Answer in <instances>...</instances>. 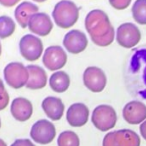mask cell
Listing matches in <instances>:
<instances>
[{"mask_svg": "<svg viewBox=\"0 0 146 146\" xmlns=\"http://www.w3.org/2000/svg\"><path fill=\"white\" fill-rule=\"evenodd\" d=\"M85 28L93 43L98 46H108L115 38V31L109 17L100 9L88 12L85 17Z\"/></svg>", "mask_w": 146, "mask_h": 146, "instance_id": "6da1fadb", "label": "cell"}, {"mask_svg": "<svg viewBox=\"0 0 146 146\" xmlns=\"http://www.w3.org/2000/svg\"><path fill=\"white\" fill-rule=\"evenodd\" d=\"M52 17L55 24L60 28H70L77 22L79 9L73 1L61 0L53 8Z\"/></svg>", "mask_w": 146, "mask_h": 146, "instance_id": "7a4b0ae2", "label": "cell"}, {"mask_svg": "<svg viewBox=\"0 0 146 146\" xmlns=\"http://www.w3.org/2000/svg\"><path fill=\"white\" fill-rule=\"evenodd\" d=\"M91 122L95 128L102 132L113 129L117 122V114L115 109L107 104L96 106L92 111Z\"/></svg>", "mask_w": 146, "mask_h": 146, "instance_id": "3957f363", "label": "cell"}, {"mask_svg": "<svg viewBox=\"0 0 146 146\" xmlns=\"http://www.w3.org/2000/svg\"><path fill=\"white\" fill-rule=\"evenodd\" d=\"M3 75L7 85L14 89H20L26 86L29 78L27 66L20 62L8 63L4 68Z\"/></svg>", "mask_w": 146, "mask_h": 146, "instance_id": "277c9868", "label": "cell"}, {"mask_svg": "<svg viewBox=\"0 0 146 146\" xmlns=\"http://www.w3.org/2000/svg\"><path fill=\"white\" fill-rule=\"evenodd\" d=\"M56 137V128L54 124L47 119H40L32 125L30 129V138L32 141L41 145H46Z\"/></svg>", "mask_w": 146, "mask_h": 146, "instance_id": "5b68a950", "label": "cell"}, {"mask_svg": "<svg viewBox=\"0 0 146 146\" xmlns=\"http://www.w3.org/2000/svg\"><path fill=\"white\" fill-rule=\"evenodd\" d=\"M19 50L27 61H36L43 53L42 41L36 35L26 34L19 41Z\"/></svg>", "mask_w": 146, "mask_h": 146, "instance_id": "8992f818", "label": "cell"}, {"mask_svg": "<svg viewBox=\"0 0 146 146\" xmlns=\"http://www.w3.org/2000/svg\"><path fill=\"white\" fill-rule=\"evenodd\" d=\"M83 83L88 90L94 93L103 91L107 83L104 71L96 66H89L83 72Z\"/></svg>", "mask_w": 146, "mask_h": 146, "instance_id": "52a82bcc", "label": "cell"}, {"mask_svg": "<svg viewBox=\"0 0 146 146\" xmlns=\"http://www.w3.org/2000/svg\"><path fill=\"white\" fill-rule=\"evenodd\" d=\"M141 39L138 27L133 23H123L116 30V41L124 48H132L139 43Z\"/></svg>", "mask_w": 146, "mask_h": 146, "instance_id": "ba28073f", "label": "cell"}, {"mask_svg": "<svg viewBox=\"0 0 146 146\" xmlns=\"http://www.w3.org/2000/svg\"><path fill=\"white\" fill-rule=\"evenodd\" d=\"M44 66L50 71H59L67 62V54L64 49L58 45H52L45 49L42 56Z\"/></svg>", "mask_w": 146, "mask_h": 146, "instance_id": "9c48e42d", "label": "cell"}, {"mask_svg": "<svg viewBox=\"0 0 146 146\" xmlns=\"http://www.w3.org/2000/svg\"><path fill=\"white\" fill-rule=\"evenodd\" d=\"M88 40L85 33L78 29L67 32L63 38V46L71 54H79L86 49Z\"/></svg>", "mask_w": 146, "mask_h": 146, "instance_id": "30bf717a", "label": "cell"}, {"mask_svg": "<svg viewBox=\"0 0 146 146\" xmlns=\"http://www.w3.org/2000/svg\"><path fill=\"white\" fill-rule=\"evenodd\" d=\"M122 116L129 124H141L146 120V105L141 101L132 100L123 107Z\"/></svg>", "mask_w": 146, "mask_h": 146, "instance_id": "8fae6325", "label": "cell"}, {"mask_svg": "<svg viewBox=\"0 0 146 146\" xmlns=\"http://www.w3.org/2000/svg\"><path fill=\"white\" fill-rule=\"evenodd\" d=\"M89 108L81 102L73 103L66 111V120L72 127H82L89 119Z\"/></svg>", "mask_w": 146, "mask_h": 146, "instance_id": "7c38bea8", "label": "cell"}, {"mask_svg": "<svg viewBox=\"0 0 146 146\" xmlns=\"http://www.w3.org/2000/svg\"><path fill=\"white\" fill-rule=\"evenodd\" d=\"M27 27L34 34L39 36H46L52 30L53 23L48 14L44 12H37L29 19Z\"/></svg>", "mask_w": 146, "mask_h": 146, "instance_id": "4fadbf2b", "label": "cell"}, {"mask_svg": "<svg viewBox=\"0 0 146 146\" xmlns=\"http://www.w3.org/2000/svg\"><path fill=\"white\" fill-rule=\"evenodd\" d=\"M10 112L15 120L25 122L31 118L33 114V105L30 100L24 97H17L12 100Z\"/></svg>", "mask_w": 146, "mask_h": 146, "instance_id": "5bb4252c", "label": "cell"}, {"mask_svg": "<svg viewBox=\"0 0 146 146\" xmlns=\"http://www.w3.org/2000/svg\"><path fill=\"white\" fill-rule=\"evenodd\" d=\"M44 113L52 121H58L62 118L64 114L65 106L63 101L58 97L55 96H48L44 98L41 103Z\"/></svg>", "mask_w": 146, "mask_h": 146, "instance_id": "9a60e30c", "label": "cell"}, {"mask_svg": "<svg viewBox=\"0 0 146 146\" xmlns=\"http://www.w3.org/2000/svg\"><path fill=\"white\" fill-rule=\"evenodd\" d=\"M27 70L29 73L28 82L26 87L31 90L42 89L47 84V74L42 67L38 65H27Z\"/></svg>", "mask_w": 146, "mask_h": 146, "instance_id": "2e32d148", "label": "cell"}, {"mask_svg": "<svg viewBox=\"0 0 146 146\" xmlns=\"http://www.w3.org/2000/svg\"><path fill=\"white\" fill-rule=\"evenodd\" d=\"M37 12H38V6L36 4L29 1H24L15 8L14 16L18 24L22 28H25L28 26V21L31 16Z\"/></svg>", "mask_w": 146, "mask_h": 146, "instance_id": "e0dca14e", "label": "cell"}, {"mask_svg": "<svg viewBox=\"0 0 146 146\" xmlns=\"http://www.w3.org/2000/svg\"><path fill=\"white\" fill-rule=\"evenodd\" d=\"M113 132L115 146H140L139 135L130 129H120Z\"/></svg>", "mask_w": 146, "mask_h": 146, "instance_id": "ac0fdd59", "label": "cell"}, {"mask_svg": "<svg viewBox=\"0 0 146 146\" xmlns=\"http://www.w3.org/2000/svg\"><path fill=\"white\" fill-rule=\"evenodd\" d=\"M49 86L54 92L63 93L70 86V77L64 71H55L49 78Z\"/></svg>", "mask_w": 146, "mask_h": 146, "instance_id": "d6986e66", "label": "cell"}, {"mask_svg": "<svg viewBox=\"0 0 146 146\" xmlns=\"http://www.w3.org/2000/svg\"><path fill=\"white\" fill-rule=\"evenodd\" d=\"M58 146H80V139L74 131L65 130L57 138Z\"/></svg>", "mask_w": 146, "mask_h": 146, "instance_id": "ffe728a7", "label": "cell"}, {"mask_svg": "<svg viewBox=\"0 0 146 146\" xmlns=\"http://www.w3.org/2000/svg\"><path fill=\"white\" fill-rule=\"evenodd\" d=\"M132 16L141 25H146V0H136L132 6Z\"/></svg>", "mask_w": 146, "mask_h": 146, "instance_id": "44dd1931", "label": "cell"}, {"mask_svg": "<svg viewBox=\"0 0 146 146\" xmlns=\"http://www.w3.org/2000/svg\"><path fill=\"white\" fill-rule=\"evenodd\" d=\"M15 31V22L11 17L3 15L0 16V39L11 36Z\"/></svg>", "mask_w": 146, "mask_h": 146, "instance_id": "7402d4cb", "label": "cell"}, {"mask_svg": "<svg viewBox=\"0 0 146 146\" xmlns=\"http://www.w3.org/2000/svg\"><path fill=\"white\" fill-rule=\"evenodd\" d=\"M109 3L113 8L117 10H123L129 6L131 0H109Z\"/></svg>", "mask_w": 146, "mask_h": 146, "instance_id": "603a6c76", "label": "cell"}, {"mask_svg": "<svg viewBox=\"0 0 146 146\" xmlns=\"http://www.w3.org/2000/svg\"><path fill=\"white\" fill-rule=\"evenodd\" d=\"M9 94L7 92V90H5L1 95H0V111L4 110L5 108L8 106L9 104Z\"/></svg>", "mask_w": 146, "mask_h": 146, "instance_id": "cb8c5ba5", "label": "cell"}, {"mask_svg": "<svg viewBox=\"0 0 146 146\" xmlns=\"http://www.w3.org/2000/svg\"><path fill=\"white\" fill-rule=\"evenodd\" d=\"M10 146H35V144L27 138H21V139H16Z\"/></svg>", "mask_w": 146, "mask_h": 146, "instance_id": "d4e9b609", "label": "cell"}, {"mask_svg": "<svg viewBox=\"0 0 146 146\" xmlns=\"http://www.w3.org/2000/svg\"><path fill=\"white\" fill-rule=\"evenodd\" d=\"M102 146H115L113 141V132H108L103 138Z\"/></svg>", "mask_w": 146, "mask_h": 146, "instance_id": "484cf974", "label": "cell"}, {"mask_svg": "<svg viewBox=\"0 0 146 146\" xmlns=\"http://www.w3.org/2000/svg\"><path fill=\"white\" fill-rule=\"evenodd\" d=\"M20 0H0V4L5 7H11L14 6L15 4L19 2Z\"/></svg>", "mask_w": 146, "mask_h": 146, "instance_id": "4316f807", "label": "cell"}, {"mask_svg": "<svg viewBox=\"0 0 146 146\" xmlns=\"http://www.w3.org/2000/svg\"><path fill=\"white\" fill-rule=\"evenodd\" d=\"M139 130H140V134H141L142 138H144V139L146 140V120L140 124V129Z\"/></svg>", "mask_w": 146, "mask_h": 146, "instance_id": "83f0119b", "label": "cell"}, {"mask_svg": "<svg viewBox=\"0 0 146 146\" xmlns=\"http://www.w3.org/2000/svg\"><path fill=\"white\" fill-rule=\"evenodd\" d=\"M5 86H4V83H3V81L1 79H0V95L3 93V92L5 91Z\"/></svg>", "mask_w": 146, "mask_h": 146, "instance_id": "f1b7e54d", "label": "cell"}, {"mask_svg": "<svg viewBox=\"0 0 146 146\" xmlns=\"http://www.w3.org/2000/svg\"><path fill=\"white\" fill-rule=\"evenodd\" d=\"M0 146H7L6 142H5L3 139H1V138H0Z\"/></svg>", "mask_w": 146, "mask_h": 146, "instance_id": "f546056e", "label": "cell"}, {"mask_svg": "<svg viewBox=\"0 0 146 146\" xmlns=\"http://www.w3.org/2000/svg\"><path fill=\"white\" fill-rule=\"evenodd\" d=\"M33 1H35V2H44L46 0H33Z\"/></svg>", "mask_w": 146, "mask_h": 146, "instance_id": "4dcf8cb0", "label": "cell"}, {"mask_svg": "<svg viewBox=\"0 0 146 146\" xmlns=\"http://www.w3.org/2000/svg\"><path fill=\"white\" fill-rule=\"evenodd\" d=\"M1 51H2V46H1V43H0V55H1Z\"/></svg>", "mask_w": 146, "mask_h": 146, "instance_id": "1f68e13d", "label": "cell"}, {"mask_svg": "<svg viewBox=\"0 0 146 146\" xmlns=\"http://www.w3.org/2000/svg\"><path fill=\"white\" fill-rule=\"evenodd\" d=\"M0 128H1V118H0Z\"/></svg>", "mask_w": 146, "mask_h": 146, "instance_id": "d6a6232c", "label": "cell"}]
</instances>
